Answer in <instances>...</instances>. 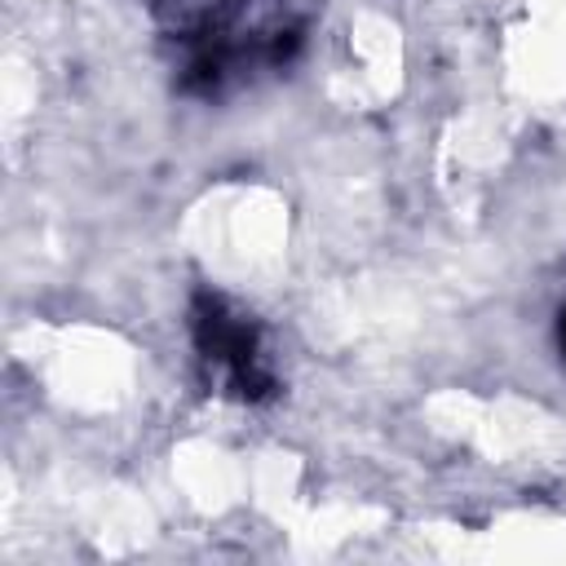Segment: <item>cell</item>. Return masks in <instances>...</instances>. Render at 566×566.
I'll return each instance as SVG.
<instances>
[{
  "mask_svg": "<svg viewBox=\"0 0 566 566\" xmlns=\"http://www.w3.org/2000/svg\"><path fill=\"white\" fill-rule=\"evenodd\" d=\"M190 327H195V349L199 363L208 371V380L239 398V402H261L274 389V371H270V354H265V336L256 327V318L239 305H230L217 292H199L195 310H190Z\"/></svg>",
  "mask_w": 566,
  "mask_h": 566,
  "instance_id": "obj_1",
  "label": "cell"
},
{
  "mask_svg": "<svg viewBox=\"0 0 566 566\" xmlns=\"http://www.w3.org/2000/svg\"><path fill=\"white\" fill-rule=\"evenodd\" d=\"M562 354H566V310H562Z\"/></svg>",
  "mask_w": 566,
  "mask_h": 566,
  "instance_id": "obj_2",
  "label": "cell"
}]
</instances>
